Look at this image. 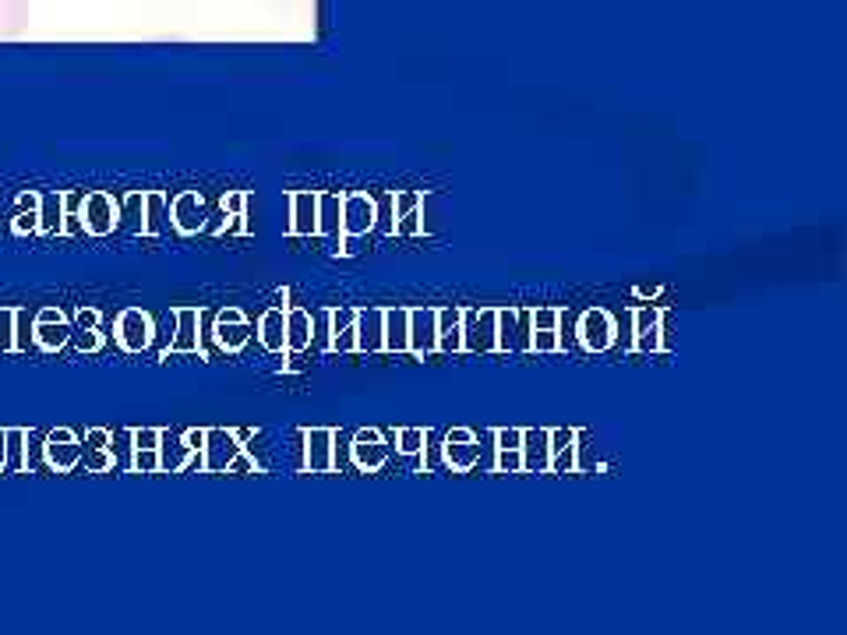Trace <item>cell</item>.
<instances>
[{"label":"cell","instance_id":"obj_1","mask_svg":"<svg viewBox=\"0 0 847 635\" xmlns=\"http://www.w3.org/2000/svg\"><path fill=\"white\" fill-rule=\"evenodd\" d=\"M78 219H82L85 233H92V237H106V233L117 230L120 205L113 202L106 191H89V195H82V205H78Z\"/></svg>","mask_w":847,"mask_h":635},{"label":"cell","instance_id":"obj_36","mask_svg":"<svg viewBox=\"0 0 847 635\" xmlns=\"http://www.w3.org/2000/svg\"><path fill=\"white\" fill-rule=\"evenodd\" d=\"M562 318L565 314L558 307H537L530 311V329H562Z\"/></svg>","mask_w":847,"mask_h":635},{"label":"cell","instance_id":"obj_43","mask_svg":"<svg viewBox=\"0 0 847 635\" xmlns=\"http://www.w3.org/2000/svg\"><path fill=\"white\" fill-rule=\"evenodd\" d=\"M498 449H519L523 445V427H495Z\"/></svg>","mask_w":847,"mask_h":635},{"label":"cell","instance_id":"obj_26","mask_svg":"<svg viewBox=\"0 0 847 635\" xmlns=\"http://www.w3.org/2000/svg\"><path fill=\"white\" fill-rule=\"evenodd\" d=\"M339 212H343V195L318 191V237H329L339 230Z\"/></svg>","mask_w":847,"mask_h":635},{"label":"cell","instance_id":"obj_47","mask_svg":"<svg viewBox=\"0 0 847 635\" xmlns=\"http://www.w3.org/2000/svg\"><path fill=\"white\" fill-rule=\"evenodd\" d=\"M110 431L106 427H92L89 434H85V449H110Z\"/></svg>","mask_w":847,"mask_h":635},{"label":"cell","instance_id":"obj_15","mask_svg":"<svg viewBox=\"0 0 847 635\" xmlns=\"http://www.w3.org/2000/svg\"><path fill=\"white\" fill-rule=\"evenodd\" d=\"M170 219H173V226H177V233H184V237L198 233L205 226L202 195H198V191H184V195H177L170 205Z\"/></svg>","mask_w":847,"mask_h":635},{"label":"cell","instance_id":"obj_50","mask_svg":"<svg viewBox=\"0 0 847 635\" xmlns=\"http://www.w3.org/2000/svg\"><path fill=\"white\" fill-rule=\"evenodd\" d=\"M36 318H39V322H57V318H64V311H57V307H43Z\"/></svg>","mask_w":847,"mask_h":635},{"label":"cell","instance_id":"obj_39","mask_svg":"<svg viewBox=\"0 0 847 635\" xmlns=\"http://www.w3.org/2000/svg\"><path fill=\"white\" fill-rule=\"evenodd\" d=\"M131 466H135V473H156L159 470V449H135Z\"/></svg>","mask_w":847,"mask_h":635},{"label":"cell","instance_id":"obj_2","mask_svg":"<svg viewBox=\"0 0 847 635\" xmlns=\"http://www.w3.org/2000/svg\"><path fill=\"white\" fill-rule=\"evenodd\" d=\"M378 226L375 216V198L364 191H346L343 195V212H339V233L343 240H357Z\"/></svg>","mask_w":847,"mask_h":635},{"label":"cell","instance_id":"obj_35","mask_svg":"<svg viewBox=\"0 0 847 635\" xmlns=\"http://www.w3.org/2000/svg\"><path fill=\"white\" fill-rule=\"evenodd\" d=\"M664 311H668V307H636V311H632V336L653 329V325L660 322V314H664Z\"/></svg>","mask_w":847,"mask_h":635},{"label":"cell","instance_id":"obj_13","mask_svg":"<svg viewBox=\"0 0 847 635\" xmlns=\"http://www.w3.org/2000/svg\"><path fill=\"white\" fill-rule=\"evenodd\" d=\"M382 353H410V307H382Z\"/></svg>","mask_w":847,"mask_h":635},{"label":"cell","instance_id":"obj_48","mask_svg":"<svg viewBox=\"0 0 847 635\" xmlns=\"http://www.w3.org/2000/svg\"><path fill=\"white\" fill-rule=\"evenodd\" d=\"M99 318L103 314L96 307H78V329H99Z\"/></svg>","mask_w":847,"mask_h":635},{"label":"cell","instance_id":"obj_31","mask_svg":"<svg viewBox=\"0 0 847 635\" xmlns=\"http://www.w3.org/2000/svg\"><path fill=\"white\" fill-rule=\"evenodd\" d=\"M530 350L533 353H562V332L558 329H530Z\"/></svg>","mask_w":847,"mask_h":635},{"label":"cell","instance_id":"obj_8","mask_svg":"<svg viewBox=\"0 0 847 635\" xmlns=\"http://www.w3.org/2000/svg\"><path fill=\"white\" fill-rule=\"evenodd\" d=\"M579 343H583V350L590 353H604L611 350V343H615V318H611L604 307H590V311L579 318Z\"/></svg>","mask_w":847,"mask_h":635},{"label":"cell","instance_id":"obj_45","mask_svg":"<svg viewBox=\"0 0 847 635\" xmlns=\"http://www.w3.org/2000/svg\"><path fill=\"white\" fill-rule=\"evenodd\" d=\"M230 473H262V466L255 463V456H248V452L240 449L237 456L230 459V466H226Z\"/></svg>","mask_w":847,"mask_h":635},{"label":"cell","instance_id":"obj_11","mask_svg":"<svg viewBox=\"0 0 847 635\" xmlns=\"http://www.w3.org/2000/svg\"><path fill=\"white\" fill-rule=\"evenodd\" d=\"M173 318H177V336L170 339V346H166L163 360L177 357V353H198V357H205L202 343H198V325H202V311H198V307H177V311H173Z\"/></svg>","mask_w":847,"mask_h":635},{"label":"cell","instance_id":"obj_42","mask_svg":"<svg viewBox=\"0 0 847 635\" xmlns=\"http://www.w3.org/2000/svg\"><path fill=\"white\" fill-rule=\"evenodd\" d=\"M420 191H396L392 195V216H403V212H413L420 205Z\"/></svg>","mask_w":847,"mask_h":635},{"label":"cell","instance_id":"obj_37","mask_svg":"<svg viewBox=\"0 0 847 635\" xmlns=\"http://www.w3.org/2000/svg\"><path fill=\"white\" fill-rule=\"evenodd\" d=\"M11 233H18V237H25V233H39V205H32V209H18L15 223H11Z\"/></svg>","mask_w":847,"mask_h":635},{"label":"cell","instance_id":"obj_10","mask_svg":"<svg viewBox=\"0 0 847 635\" xmlns=\"http://www.w3.org/2000/svg\"><path fill=\"white\" fill-rule=\"evenodd\" d=\"M290 237H318V191H290Z\"/></svg>","mask_w":847,"mask_h":635},{"label":"cell","instance_id":"obj_51","mask_svg":"<svg viewBox=\"0 0 847 635\" xmlns=\"http://www.w3.org/2000/svg\"><path fill=\"white\" fill-rule=\"evenodd\" d=\"M636 293H639V297H657L660 290H657V286H639Z\"/></svg>","mask_w":847,"mask_h":635},{"label":"cell","instance_id":"obj_22","mask_svg":"<svg viewBox=\"0 0 847 635\" xmlns=\"http://www.w3.org/2000/svg\"><path fill=\"white\" fill-rule=\"evenodd\" d=\"M32 339H36L39 350L57 353V350H64V346H68L71 329H68V322H64V318H57V322H39V318H36V325H32Z\"/></svg>","mask_w":847,"mask_h":635},{"label":"cell","instance_id":"obj_34","mask_svg":"<svg viewBox=\"0 0 847 635\" xmlns=\"http://www.w3.org/2000/svg\"><path fill=\"white\" fill-rule=\"evenodd\" d=\"M15 314L18 307H0V350L15 353Z\"/></svg>","mask_w":847,"mask_h":635},{"label":"cell","instance_id":"obj_6","mask_svg":"<svg viewBox=\"0 0 847 635\" xmlns=\"http://www.w3.org/2000/svg\"><path fill=\"white\" fill-rule=\"evenodd\" d=\"M46 463L53 466L57 473H71L78 463H82V441H78V434L71 431V427H53L50 434H46Z\"/></svg>","mask_w":847,"mask_h":635},{"label":"cell","instance_id":"obj_28","mask_svg":"<svg viewBox=\"0 0 847 635\" xmlns=\"http://www.w3.org/2000/svg\"><path fill=\"white\" fill-rule=\"evenodd\" d=\"M516 322L519 311L516 307H498V329H495V353H509L516 350Z\"/></svg>","mask_w":847,"mask_h":635},{"label":"cell","instance_id":"obj_40","mask_svg":"<svg viewBox=\"0 0 847 635\" xmlns=\"http://www.w3.org/2000/svg\"><path fill=\"white\" fill-rule=\"evenodd\" d=\"M82 459H85V466H89L92 473L113 470V452H110V449H89V456L82 452Z\"/></svg>","mask_w":847,"mask_h":635},{"label":"cell","instance_id":"obj_23","mask_svg":"<svg viewBox=\"0 0 847 635\" xmlns=\"http://www.w3.org/2000/svg\"><path fill=\"white\" fill-rule=\"evenodd\" d=\"M477 459H480L477 441H445V463L456 473H470L477 466Z\"/></svg>","mask_w":847,"mask_h":635},{"label":"cell","instance_id":"obj_12","mask_svg":"<svg viewBox=\"0 0 847 635\" xmlns=\"http://www.w3.org/2000/svg\"><path fill=\"white\" fill-rule=\"evenodd\" d=\"M244 449L237 438V431H226V427H209V438H205V452H202V470L205 473H219L230 466V459Z\"/></svg>","mask_w":847,"mask_h":635},{"label":"cell","instance_id":"obj_9","mask_svg":"<svg viewBox=\"0 0 847 635\" xmlns=\"http://www.w3.org/2000/svg\"><path fill=\"white\" fill-rule=\"evenodd\" d=\"M410 353L417 360L438 353V307H410Z\"/></svg>","mask_w":847,"mask_h":635},{"label":"cell","instance_id":"obj_44","mask_svg":"<svg viewBox=\"0 0 847 635\" xmlns=\"http://www.w3.org/2000/svg\"><path fill=\"white\" fill-rule=\"evenodd\" d=\"M244 209H248V191H230V195L223 198L226 216H244Z\"/></svg>","mask_w":847,"mask_h":635},{"label":"cell","instance_id":"obj_27","mask_svg":"<svg viewBox=\"0 0 847 635\" xmlns=\"http://www.w3.org/2000/svg\"><path fill=\"white\" fill-rule=\"evenodd\" d=\"M664 332H668V311L660 314V322L653 325V329L639 332V336H632V353H671L668 346H664Z\"/></svg>","mask_w":847,"mask_h":635},{"label":"cell","instance_id":"obj_18","mask_svg":"<svg viewBox=\"0 0 847 635\" xmlns=\"http://www.w3.org/2000/svg\"><path fill=\"white\" fill-rule=\"evenodd\" d=\"M438 350L463 353V307H438Z\"/></svg>","mask_w":847,"mask_h":635},{"label":"cell","instance_id":"obj_38","mask_svg":"<svg viewBox=\"0 0 847 635\" xmlns=\"http://www.w3.org/2000/svg\"><path fill=\"white\" fill-rule=\"evenodd\" d=\"M495 470L498 473H523V452L519 449H498L495 452Z\"/></svg>","mask_w":847,"mask_h":635},{"label":"cell","instance_id":"obj_25","mask_svg":"<svg viewBox=\"0 0 847 635\" xmlns=\"http://www.w3.org/2000/svg\"><path fill=\"white\" fill-rule=\"evenodd\" d=\"M39 233H64V195H39Z\"/></svg>","mask_w":847,"mask_h":635},{"label":"cell","instance_id":"obj_14","mask_svg":"<svg viewBox=\"0 0 847 635\" xmlns=\"http://www.w3.org/2000/svg\"><path fill=\"white\" fill-rule=\"evenodd\" d=\"M248 339H251V325H248V318H244L240 307H226V311H219L216 343L223 346L226 353H240L244 346H248Z\"/></svg>","mask_w":847,"mask_h":635},{"label":"cell","instance_id":"obj_4","mask_svg":"<svg viewBox=\"0 0 847 635\" xmlns=\"http://www.w3.org/2000/svg\"><path fill=\"white\" fill-rule=\"evenodd\" d=\"M304 470L308 473L336 470V431L332 427H304Z\"/></svg>","mask_w":847,"mask_h":635},{"label":"cell","instance_id":"obj_49","mask_svg":"<svg viewBox=\"0 0 847 635\" xmlns=\"http://www.w3.org/2000/svg\"><path fill=\"white\" fill-rule=\"evenodd\" d=\"M445 441H477V434H473L470 427H452V431L445 434Z\"/></svg>","mask_w":847,"mask_h":635},{"label":"cell","instance_id":"obj_16","mask_svg":"<svg viewBox=\"0 0 847 635\" xmlns=\"http://www.w3.org/2000/svg\"><path fill=\"white\" fill-rule=\"evenodd\" d=\"M357 353L382 350V307H357Z\"/></svg>","mask_w":847,"mask_h":635},{"label":"cell","instance_id":"obj_32","mask_svg":"<svg viewBox=\"0 0 847 635\" xmlns=\"http://www.w3.org/2000/svg\"><path fill=\"white\" fill-rule=\"evenodd\" d=\"M22 18H25L22 0H0V36H11L22 25Z\"/></svg>","mask_w":847,"mask_h":635},{"label":"cell","instance_id":"obj_5","mask_svg":"<svg viewBox=\"0 0 847 635\" xmlns=\"http://www.w3.org/2000/svg\"><path fill=\"white\" fill-rule=\"evenodd\" d=\"M350 456H353V466L360 473H378L389 459V445H385L382 431L378 427H360L353 434V445H350Z\"/></svg>","mask_w":847,"mask_h":635},{"label":"cell","instance_id":"obj_30","mask_svg":"<svg viewBox=\"0 0 847 635\" xmlns=\"http://www.w3.org/2000/svg\"><path fill=\"white\" fill-rule=\"evenodd\" d=\"M396 449L403 452V456H420V452L428 449V431H424V427H403V431L396 434Z\"/></svg>","mask_w":847,"mask_h":635},{"label":"cell","instance_id":"obj_7","mask_svg":"<svg viewBox=\"0 0 847 635\" xmlns=\"http://www.w3.org/2000/svg\"><path fill=\"white\" fill-rule=\"evenodd\" d=\"M113 339L120 343V350L142 353L152 343V318L145 311H138V307L120 311L117 325H113Z\"/></svg>","mask_w":847,"mask_h":635},{"label":"cell","instance_id":"obj_24","mask_svg":"<svg viewBox=\"0 0 847 635\" xmlns=\"http://www.w3.org/2000/svg\"><path fill=\"white\" fill-rule=\"evenodd\" d=\"M25 438H29V434H25L22 427H11V431L0 434V441H4L0 470H25Z\"/></svg>","mask_w":847,"mask_h":635},{"label":"cell","instance_id":"obj_33","mask_svg":"<svg viewBox=\"0 0 847 635\" xmlns=\"http://www.w3.org/2000/svg\"><path fill=\"white\" fill-rule=\"evenodd\" d=\"M551 473H579V445H565V449L551 452V463H548Z\"/></svg>","mask_w":847,"mask_h":635},{"label":"cell","instance_id":"obj_29","mask_svg":"<svg viewBox=\"0 0 847 635\" xmlns=\"http://www.w3.org/2000/svg\"><path fill=\"white\" fill-rule=\"evenodd\" d=\"M142 209H145V223L138 226V230H142L145 237H156V233L163 230V209H166V198L159 195V191H149V195H142Z\"/></svg>","mask_w":847,"mask_h":635},{"label":"cell","instance_id":"obj_3","mask_svg":"<svg viewBox=\"0 0 847 635\" xmlns=\"http://www.w3.org/2000/svg\"><path fill=\"white\" fill-rule=\"evenodd\" d=\"M498 307H463V353H495Z\"/></svg>","mask_w":847,"mask_h":635},{"label":"cell","instance_id":"obj_41","mask_svg":"<svg viewBox=\"0 0 847 635\" xmlns=\"http://www.w3.org/2000/svg\"><path fill=\"white\" fill-rule=\"evenodd\" d=\"M131 441H135V449H159L163 431L159 427H138V431H131Z\"/></svg>","mask_w":847,"mask_h":635},{"label":"cell","instance_id":"obj_21","mask_svg":"<svg viewBox=\"0 0 847 635\" xmlns=\"http://www.w3.org/2000/svg\"><path fill=\"white\" fill-rule=\"evenodd\" d=\"M258 339L269 353H283L286 350V311L283 307H269L258 322Z\"/></svg>","mask_w":847,"mask_h":635},{"label":"cell","instance_id":"obj_17","mask_svg":"<svg viewBox=\"0 0 847 635\" xmlns=\"http://www.w3.org/2000/svg\"><path fill=\"white\" fill-rule=\"evenodd\" d=\"M523 470L530 473H548L551 449H548V427H537V431H523Z\"/></svg>","mask_w":847,"mask_h":635},{"label":"cell","instance_id":"obj_19","mask_svg":"<svg viewBox=\"0 0 847 635\" xmlns=\"http://www.w3.org/2000/svg\"><path fill=\"white\" fill-rule=\"evenodd\" d=\"M191 463L202 466V452H191L184 441L170 438V434L163 431V441H159V470L180 473V470H188Z\"/></svg>","mask_w":847,"mask_h":635},{"label":"cell","instance_id":"obj_46","mask_svg":"<svg viewBox=\"0 0 847 635\" xmlns=\"http://www.w3.org/2000/svg\"><path fill=\"white\" fill-rule=\"evenodd\" d=\"M205 438H209V427H191V431H184V445H188L191 452H205Z\"/></svg>","mask_w":847,"mask_h":635},{"label":"cell","instance_id":"obj_20","mask_svg":"<svg viewBox=\"0 0 847 635\" xmlns=\"http://www.w3.org/2000/svg\"><path fill=\"white\" fill-rule=\"evenodd\" d=\"M315 318H311L304 307H286V350L300 353L308 350L311 339H315Z\"/></svg>","mask_w":847,"mask_h":635}]
</instances>
